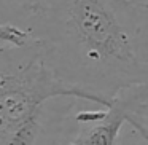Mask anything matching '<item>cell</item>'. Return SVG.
I'll list each match as a JSON object with an SVG mask.
<instances>
[{
	"label": "cell",
	"instance_id": "6da1fadb",
	"mask_svg": "<svg viewBox=\"0 0 148 145\" xmlns=\"http://www.w3.org/2000/svg\"><path fill=\"white\" fill-rule=\"evenodd\" d=\"M29 38L72 97L108 107L148 85V0H32Z\"/></svg>",
	"mask_w": 148,
	"mask_h": 145
},
{
	"label": "cell",
	"instance_id": "7a4b0ae2",
	"mask_svg": "<svg viewBox=\"0 0 148 145\" xmlns=\"http://www.w3.org/2000/svg\"><path fill=\"white\" fill-rule=\"evenodd\" d=\"M53 97H72L43 65L37 46L0 43V145H34L43 105Z\"/></svg>",
	"mask_w": 148,
	"mask_h": 145
},
{
	"label": "cell",
	"instance_id": "3957f363",
	"mask_svg": "<svg viewBox=\"0 0 148 145\" xmlns=\"http://www.w3.org/2000/svg\"><path fill=\"white\" fill-rule=\"evenodd\" d=\"M80 132L70 145H115L123 124L129 123L142 139L148 131V85H137L119 91L107 110L80 112Z\"/></svg>",
	"mask_w": 148,
	"mask_h": 145
},
{
	"label": "cell",
	"instance_id": "277c9868",
	"mask_svg": "<svg viewBox=\"0 0 148 145\" xmlns=\"http://www.w3.org/2000/svg\"><path fill=\"white\" fill-rule=\"evenodd\" d=\"M29 42L27 30L14 26V24H0V43L21 48Z\"/></svg>",
	"mask_w": 148,
	"mask_h": 145
}]
</instances>
